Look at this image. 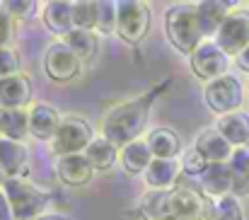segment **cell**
I'll return each mask as SVG.
<instances>
[{"label":"cell","instance_id":"4","mask_svg":"<svg viewBox=\"0 0 249 220\" xmlns=\"http://www.w3.org/2000/svg\"><path fill=\"white\" fill-rule=\"evenodd\" d=\"M2 191L12 206L15 220H36L49 206V196L27 179H5Z\"/></svg>","mask_w":249,"mask_h":220},{"label":"cell","instance_id":"22","mask_svg":"<svg viewBox=\"0 0 249 220\" xmlns=\"http://www.w3.org/2000/svg\"><path fill=\"white\" fill-rule=\"evenodd\" d=\"M85 157H87V162L92 165V169H111L114 167V162H116V157L121 155L119 152V147L114 146L111 141H107L104 136H99V138H94L87 150L83 152Z\"/></svg>","mask_w":249,"mask_h":220},{"label":"cell","instance_id":"32","mask_svg":"<svg viewBox=\"0 0 249 220\" xmlns=\"http://www.w3.org/2000/svg\"><path fill=\"white\" fill-rule=\"evenodd\" d=\"M10 37H12V19H10V12L0 7V49L7 46Z\"/></svg>","mask_w":249,"mask_h":220},{"label":"cell","instance_id":"19","mask_svg":"<svg viewBox=\"0 0 249 220\" xmlns=\"http://www.w3.org/2000/svg\"><path fill=\"white\" fill-rule=\"evenodd\" d=\"M44 24L53 34H61L66 39L75 29V24H73V2H63V0L46 2L44 5Z\"/></svg>","mask_w":249,"mask_h":220},{"label":"cell","instance_id":"30","mask_svg":"<svg viewBox=\"0 0 249 220\" xmlns=\"http://www.w3.org/2000/svg\"><path fill=\"white\" fill-rule=\"evenodd\" d=\"M208 160L196 150V147H189V150H184V155H181V172H186V174H194V177H201L206 169H208Z\"/></svg>","mask_w":249,"mask_h":220},{"label":"cell","instance_id":"3","mask_svg":"<svg viewBox=\"0 0 249 220\" xmlns=\"http://www.w3.org/2000/svg\"><path fill=\"white\" fill-rule=\"evenodd\" d=\"M165 29L169 44L179 51V54H194L203 39V27H201V17H198V5L191 2H179L172 5L167 10L165 17Z\"/></svg>","mask_w":249,"mask_h":220},{"label":"cell","instance_id":"9","mask_svg":"<svg viewBox=\"0 0 249 220\" xmlns=\"http://www.w3.org/2000/svg\"><path fill=\"white\" fill-rule=\"evenodd\" d=\"M189 61H191L194 75L208 82L223 77L228 71V54L215 41H201L198 49L189 56Z\"/></svg>","mask_w":249,"mask_h":220},{"label":"cell","instance_id":"26","mask_svg":"<svg viewBox=\"0 0 249 220\" xmlns=\"http://www.w3.org/2000/svg\"><path fill=\"white\" fill-rule=\"evenodd\" d=\"M73 51H75V56L80 58V61H89L92 56H94V49H97V39H94V34L92 32H87V29H73L66 39H63Z\"/></svg>","mask_w":249,"mask_h":220},{"label":"cell","instance_id":"14","mask_svg":"<svg viewBox=\"0 0 249 220\" xmlns=\"http://www.w3.org/2000/svg\"><path fill=\"white\" fill-rule=\"evenodd\" d=\"M56 177L68 186H85L92 177V165L80 155H63L56 160Z\"/></svg>","mask_w":249,"mask_h":220},{"label":"cell","instance_id":"17","mask_svg":"<svg viewBox=\"0 0 249 220\" xmlns=\"http://www.w3.org/2000/svg\"><path fill=\"white\" fill-rule=\"evenodd\" d=\"M215 131L230 143V146L242 147L245 143H249V114L237 109L232 114L218 116L215 121Z\"/></svg>","mask_w":249,"mask_h":220},{"label":"cell","instance_id":"23","mask_svg":"<svg viewBox=\"0 0 249 220\" xmlns=\"http://www.w3.org/2000/svg\"><path fill=\"white\" fill-rule=\"evenodd\" d=\"M230 174H232V194L247 196L249 194V147H235L230 157Z\"/></svg>","mask_w":249,"mask_h":220},{"label":"cell","instance_id":"8","mask_svg":"<svg viewBox=\"0 0 249 220\" xmlns=\"http://www.w3.org/2000/svg\"><path fill=\"white\" fill-rule=\"evenodd\" d=\"M215 44L230 54L237 56L249 46V12L247 10H232L228 15V19L220 24L218 34H215Z\"/></svg>","mask_w":249,"mask_h":220},{"label":"cell","instance_id":"28","mask_svg":"<svg viewBox=\"0 0 249 220\" xmlns=\"http://www.w3.org/2000/svg\"><path fill=\"white\" fill-rule=\"evenodd\" d=\"M94 22H97V2H89V0L73 2V24H75V29L92 32Z\"/></svg>","mask_w":249,"mask_h":220},{"label":"cell","instance_id":"15","mask_svg":"<svg viewBox=\"0 0 249 220\" xmlns=\"http://www.w3.org/2000/svg\"><path fill=\"white\" fill-rule=\"evenodd\" d=\"M32 99V80L27 75L0 77V109L24 107Z\"/></svg>","mask_w":249,"mask_h":220},{"label":"cell","instance_id":"1","mask_svg":"<svg viewBox=\"0 0 249 220\" xmlns=\"http://www.w3.org/2000/svg\"><path fill=\"white\" fill-rule=\"evenodd\" d=\"M141 216L145 220H213L215 206L194 189L150 191L141 199Z\"/></svg>","mask_w":249,"mask_h":220},{"label":"cell","instance_id":"37","mask_svg":"<svg viewBox=\"0 0 249 220\" xmlns=\"http://www.w3.org/2000/svg\"><path fill=\"white\" fill-rule=\"evenodd\" d=\"M0 138H2V133H0Z\"/></svg>","mask_w":249,"mask_h":220},{"label":"cell","instance_id":"24","mask_svg":"<svg viewBox=\"0 0 249 220\" xmlns=\"http://www.w3.org/2000/svg\"><path fill=\"white\" fill-rule=\"evenodd\" d=\"M148 146L158 160H174L181 150V141L172 128H155L148 136Z\"/></svg>","mask_w":249,"mask_h":220},{"label":"cell","instance_id":"25","mask_svg":"<svg viewBox=\"0 0 249 220\" xmlns=\"http://www.w3.org/2000/svg\"><path fill=\"white\" fill-rule=\"evenodd\" d=\"M230 2H215V0H206L198 2V17H201V27H203V37L206 34H218L220 24L228 19V15L232 10H228Z\"/></svg>","mask_w":249,"mask_h":220},{"label":"cell","instance_id":"11","mask_svg":"<svg viewBox=\"0 0 249 220\" xmlns=\"http://www.w3.org/2000/svg\"><path fill=\"white\" fill-rule=\"evenodd\" d=\"M27 111H29V133L36 141H53L61 128V121H63L58 116V111L46 102H36Z\"/></svg>","mask_w":249,"mask_h":220},{"label":"cell","instance_id":"16","mask_svg":"<svg viewBox=\"0 0 249 220\" xmlns=\"http://www.w3.org/2000/svg\"><path fill=\"white\" fill-rule=\"evenodd\" d=\"M181 172L179 160H153V165L145 169V184L153 191H172Z\"/></svg>","mask_w":249,"mask_h":220},{"label":"cell","instance_id":"29","mask_svg":"<svg viewBox=\"0 0 249 220\" xmlns=\"http://www.w3.org/2000/svg\"><path fill=\"white\" fill-rule=\"evenodd\" d=\"M215 206V218L213 220H245V211H242V203L235 194L220 199L213 203Z\"/></svg>","mask_w":249,"mask_h":220},{"label":"cell","instance_id":"13","mask_svg":"<svg viewBox=\"0 0 249 220\" xmlns=\"http://www.w3.org/2000/svg\"><path fill=\"white\" fill-rule=\"evenodd\" d=\"M201 191L206 199H211L213 203L230 196L232 194V174H230V165L228 162H215L208 165V169L201 174Z\"/></svg>","mask_w":249,"mask_h":220},{"label":"cell","instance_id":"27","mask_svg":"<svg viewBox=\"0 0 249 220\" xmlns=\"http://www.w3.org/2000/svg\"><path fill=\"white\" fill-rule=\"evenodd\" d=\"M94 32L97 34H111L116 32V2L102 0L97 2V22H94Z\"/></svg>","mask_w":249,"mask_h":220},{"label":"cell","instance_id":"36","mask_svg":"<svg viewBox=\"0 0 249 220\" xmlns=\"http://www.w3.org/2000/svg\"><path fill=\"white\" fill-rule=\"evenodd\" d=\"M247 92H249V82H247Z\"/></svg>","mask_w":249,"mask_h":220},{"label":"cell","instance_id":"7","mask_svg":"<svg viewBox=\"0 0 249 220\" xmlns=\"http://www.w3.org/2000/svg\"><path fill=\"white\" fill-rule=\"evenodd\" d=\"M92 141H94L92 138V126L85 119L66 116L61 121V128H58L56 138L51 143H53V152L58 157H63V155H80V152H85Z\"/></svg>","mask_w":249,"mask_h":220},{"label":"cell","instance_id":"31","mask_svg":"<svg viewBox=\"0 0 249 220\" xmlns=\"http://www.w3.org/2000/svg\"><path fill=\"white\" fill-rule=\"evenodd\" d=\"M17 68H19V56H17V51L2 46V49H0V77H12V75H17Z\"/></svg>","mask_w":249,"mask_h":220},{"label":"cell","instance_id":"5","mask_svg":"<svg viewBox=\"0 0 249 220\" xmlns=\"http://www.w3.org/2000/svg\"><path fill=\"white\" fill-rule=\"evenodd\" d=\"M150 29V7L141 0H121L116 2V34L128 41L138 44L145 39Z\"/></svg>","mask_w":249,"mask_h":220},{"label":"cell","instance_id":"6","mask_svg":"<svg viewBox=\"0 0 249 220\" xmlns=\"http://www.w3.org/2000/svg\"><path fill=\"white\" fill-rule=\"evenodd\" d=\"M203 97H206V104H208L211 111L225 116V114H232V111L240 109L245 92H242V85H240L237 77L223 75V77H218V80L206 85Z\"/></svg>","mask_w":249,"mask_h":220},{"label":"cell","instance_id":"33","mask_svg":"<svg viewBox=\"0 0 249 220\" xmlns=\"http://www.w3.org/2000/svg\"><path fill=\"white\" fill-rule=\"evenodd\" d=\"M10 15H17V17H27L32 10H34V2H24V0H7L2 5Z\"/></svg>","mask_w":249,"mask_h":220},{"label":"cell","instance_id":"34","mask_svg":"<svg viewBox=\"0 0 249 220\" xmlns=\"http://www.w3.org/2000/svg\"><path fill=\"white\" fill-rule=\"evenodd\" d=\"M0 220H15V213H12V206L5 196V191L0 189Z\"/></svg>","mask_w":249,"mask_h":220},{"label":"cell","instance_id":"12","mask_svg":"<svg viewBox=\"0 0 249 220\" xmlns=\"http://www.w3.org/2000/svg\"><path fill=\"white\" fill-rule=\"evenodd\" d=\"M0 169L5 179H24L29 172V152L19 141L0 138Z\"/></svg>","mask_w":249,"mask_h":220},{"label":"cell","instance_id":"10","mask_svg":"<svg viewBox=\"0 0 249 220\" xmlns=\"http://www.w3.org/2000/svg\"><path fill=\"white\" fill-rule=\"evenodd\" d=\"M44 68H46V75L51 80L66 82V80H73L75 75L80 73L83 61L75 56V51L66 41H58V44L49 46V51L44 56Z\"/></svg>","mask_w":249,"mask_h":220},{"label":"cell","instance_id":"18","mask_svg":"<svg viewBox=\"0 0 249 220\" xmlns=\"http://www.w3.org/2000/svg\"><path fill=\"white\" fill-rule=\"evenodd\" d=\"M194 147H196L211 165H215V162H230V157H232V152H235V146H230L215 128L203 131V133L196 138Z\"/></svg>","mask_w":249,"mask_h":220},{"label":"cell","instance_id":"2","mask_svg":"<svg viewBox=\"0 0 249 220\" xmlns=\"http://www.w3.org/2000/svg\"><path fill=\"white\" fill-rule=\"evenodd\" d=\"M158 92L160 87H155L150 94H143V97H136V99H128L114 107L102 121V136L111 141L116 147H126L128 143L138 141L150 116V102Z\"/></svg>","mask_w":249,"mask_h":220},{"label":"cell","instance_id":"21","mask_svg":"<svg viewBox=\"0 0 249 220\" xmlns=\"http://www.w3.org/2000/svg\"><path fill=\"white\" fill-rule=\"evenodd\" d=\"M0 133H2V138L22 143L24 136L29 133V111L24 107L0 109Z\"/></svg>","mask_w":249,"mask_h":220},{"label":"cell","instance_id":"20","mask_svg":"<svg viewBox=\"0 0 249 220\" xmlns=\"http://www.w3.org/2000/svg\"><path fill=\"white\" fill-rule=\"evenodd\" d=\"M121 165H124V169L126 172H131V174H145V169L153 165V160H155V155H153V150L148 146V141H133V143H128L126 147H121Z\"/></svg>","mask_w":249,"mask_h":220},{"label":"cell","instance_id":"35","mask_svg":"<svg viewBox=\"0 0 249 220\" xmlns=\"http://www.w3.org/2000/svg\"><path fill=\"white\" fill-rule=\"evenodd\" d=\"M235 61H237V68H240V71L249 73V46L242 51V54H237V56H235Z\"/></svg>","mask_w":249,"mask_h":220}]
</instances>
